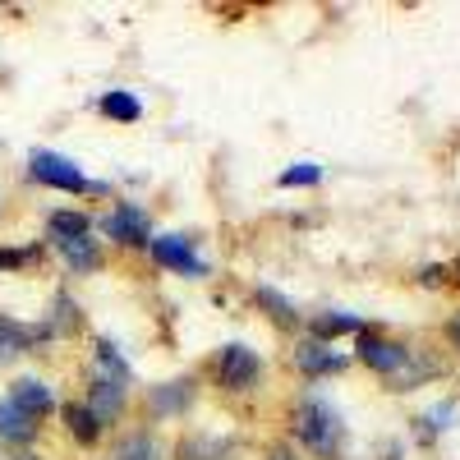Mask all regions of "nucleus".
<instances>
[{
	"instance_id": "6e6552de",
	"label": "nucleus",
	"mask_w": 460,
	"mask_h": 460,
	"mask_svg": "<svg viewBox=\"0 0 460 460\" xmlns=\"http://www.w3.org/2000/svg\"><path fill=\"white\" fill-rule=\"evenodd\" d=\"M10 405L14 410H23L28 419H42V414H51V387L47 382H37V377H19L14 382V392H10Z\"/></svg>"
},
{
	"instance_id": "dca6fc26",
	"label": "nucleus",
	"mask_w": 460,
	"mask_h": 460,
	"mask_svg": "<svg viewBox=\"0 0 460 460\" xmlns=\"http://www.w3.org/2000/svg\"><path fill=\"white\" fill-rule=\"evenodd\" d=\"M51 235L65 244V240H84L88 235V217L84 212H56L51 217Z\"/></svg>"
},
{
	"instance_id": "423d86ee",
	"label": "nucleus",
	"mask_w": 460,
	"mask_h": 460,
	"mask_svg": "<svg viewBox=\"0 0 460 460\" xmlns=\"http://www.w3.org/2000/svg\"><path fill=\"white\" fill-rule=\"evenodd\" d=\"M88 414L97 419V424H111V419H120L125 414V382H115V377H97L93 382V392H88Z\"/></svg>"
},
{
	"instance_id": "0eeeda50",
	"label": "nucleus",
	"mask_w": 460,
	"mask_h": 460,
	"mask_svg": "<svg viewBox=\"0 0 460 460\" xmlns=\"http://www.w3.org/2000/svg\"><path fill=\"white\" fill-rule=\"evenodd\" d=\"M106 235L120 240V244H147V217L129 203H120L111 217H106Z\"/></svg>"
},
{
	"instance_id": "20e7f679",
	"label": "nucleus",
	"mask_w": 460,
	"mask_h": 460,
	"mask_svg": "<svg viewBox=\"0 0 460 460\" xmlns=\"http://www.w3.org/2000/svg\"><path fill=\"white\" fill-rule=\"evenodd\" d=\"M147 249H152V258H157L162 267H171V272H189V277H203L208 267H203V258L189 249L184 240H175V235H162V240H147Z\"/></svg>"
},
{
	"instance_id": "f03ea898",
	"label": "nucleus",
	"mask_w": 460,
	"mask_h": 460,
	"mask_svg": "<svg viewBox=\"0 0 460 460\" xmlns=\"http://www.w3.org/2000/svg\"><path fill=\"white\" fill-rule=\"evenodd\" d=\"M32 180H42L51 189H69V194H79V189H88L84 171L74 166L69 157H60V152H32Z\"/></svg>"
},
{
	"instance_id": "f3484780",
	"label": "nucleus",
	"mask_w": 460,
	"mask_h": 460,
	"mask_svg": "<svg viewBox=\"0 0 460 460\" xmlns=\"http://www.w3.org/2000/svg\"><path fill=\"white\" fill-rule=\"evenodd\" d=\"M102 111L111 115V120H125V125H134L143 106H138L129 93H106V97H102Z\"/></svg>"
},
{
	"instance_id": "5701e85b",
	"label": "nucleus",
	"mask_w": 460,
	"mask_h": 460,
	"mask_svg": "<svg viewBox=\"0 0 460 460\" xmlns=\"http://www.w3.org/2000/svg\"><path fill=\"white\" fill-rule=\"evenodd\" d=\"M28 253H5V249H0V267H19Z\"/></svg>"
},
{
	"instance_id": "f257e3e1",
	"label": "nucleus",
	"mask_w": 460,
	"mask_h": 460,
	"mask_svg": "<svg viewBox=\"0 0 460 460\" xmlns=\"http://www.w3.org/2000/svg\"><path fill=\"white\" fill-rule=\"evenodd\" d=\"M295 433L309 442L318 456H336V447H341V419L323 401H304L295 410Z\"/></svg>"
},
{
	"instance_id": "412c9836",
	"label": "nucleus",
	"mask_w": 460,
	"mask_h": 460,
	"mask_svg": "<svg viewBox=\"0 0 460 460\" xmlns=\"http://www.w3.org/2000/svg\"><path fill=\"white\" fill-rule=\"evenodd\" d=\"M258 304H267V309L277 314V323H295V309H290V304H286L277 290H267V286H262V290H258Z\"/></svg>"
},
{
	"instance_id": "ddd939ff",
	"label": "nucleus",
	"mask_w": 460,
	"mask_h": 460,
	"mask_svg": "<svg viewBox=\"0 0 460 460\" xmlns=\"http://www.w3.org/2000/svg\"><path fill=\"white\" fill-rule=\"evenodd\" d=\"M111 460H162V447H157V438L134 433V438H125L120 447H115Z\"/></svg>"
},
{
	"instance_id": "2eb2a0df",
	"label": "nucleus",
	"mask_w": 460,
	"mask_h": 460,
	"mask_svg": "<svg viewBox=\"0 0 460 460\" xmlns=\"http://www.w3.org/2000/svg\"><path fill=\"white\" fill-rule=\"evenodd\" d=\"M65 424L79 442H97V433H102V424L88 414V405H65Z\"/></svg>"
},
{
	"instance_id": "7ed1b4c3",
	"label": "nucleus",
	"mask_w": 460,
	"mask_h": 460,
	"mask_svg": "<svg viewBox=\"0 0 460 460\" xmlns=\"http://www.w3.org/2000/svg\"><path fill=\"white\" fill-rule=\"evenodd\" d=\"M217 377H221L226 392L253 387V377H258V355L249 350V345H226L221 359H217Z\"/></svg>"
},
{
	"instance_id": "aec40b11",
	"label": "nucleus",
	"mask_w": 460,
	"mask_h": 460,
	"mask_svg": "<svg viewBox=\"0 0 460 460\" xmlns=\"http://www.w3.org/2000/svg\"><path fill=\"white\" fill-rule=\"evenodd\" d=\"M318 180H323V171H318L314 162H299V166L281 171V184H286V189H295V184H318Z\"/></svg>"
},
{
	"instance_id": "6ab92c4d",
	"label": "nucleus",
	"mask_w": 460,
	"mask_h": 460,
	"mask_svg": "<svg viewBox=\"0 0 460 460\" xmlns=\"http://www.w3.org/2000/svg\"><path fill=\"white\" fill-rule=\"evenodd\" d=\"M97 359H102L106 377L115 373V382H129V364H125L120 355H115V345H111V341H102V345H97Z\"/></svg>"
},
{
	"instance_id": "4468645a",
	"label": "nucleus",
	"mask_w": 460,
	"mask_h": 460,
	"mask_svg": "<svg viewBox=\"0 0 460 460\" xmlns=\"http://www.w3.org/2000/svg\"><path fill=\"white\" fill-rule=\"evenodd\" d=\"M60 253H65V262L74 267V272H93V267L102 262L88 235H84V240H65V244H60Z\"/></svg>"
},
{
	"instance_id": "1a4fd4ad",
	"label": "nucleus",
	"mask_w": 460,
	"mask_h": 460,
	"mask_svg": "<svg viewBox=\"0 0 460 460\" xmlns=\"http://www.w3.org/2000/svg\"><path fill=\"white\" fill-rule=\"evenodd\" d=\"M189 401H194V382H189V377H180V382H166V387H157V392H152V410H157V414H184L189 410Z\"/></svg>"
},
{
	"instance_id": "9d476101",
	"label": "nucleus",
	"mask_w": 460,
	"mask_h": 460,
	"mask_svg": "<svg viewBox=\"0 0 460 460\" xmlns=\"http://www.w3.org/2000/svg\"><path fill=\"white\" fill-rule=\"evenodd\" d=\"M0 438L5 442H32L37 438V419H28L23 410H14L10 401H0Z\"/></svg>"
},
{
	"instance_id": "a211bd4d",
	"label": "nucleus",
	"mask_w": 460,
	"mask_h": 460,
	"mask_svg": "<svg viewBox=\"0 0 460 460\" xmlns=\"http://www.w3.org/2000/svg\"><path fill=\"white\" fill-rule=\"evenodd\" d=\"M314 332H318V341H332V336H345V332H359V323L350 314H323V318H314Z\"/></svg>"
},
{
	"instance_id": "b1692460",
	"label": "nucleus",
	"mask_w": 460,
	"mask_h": 460,
	"mask_svg": "<svg viewBox=\"0 0 460 460\" xmlns=\"http://www.w3.org/2000/svg\"><path fill=\"white\" fill-rule=\"evenodd\" d=\"M10 460H37V456H32V451H14Z\"/></svg>"
},
{
	"instance_id": "9b49d317",
	"label": "nucleus",
	"mask_w": 460,
	"mask_h": 460,
	"mask_svg": "<svg viewBox=\"0 0 460 460\" xmlns=\"http://www.w3.org/2000/svg\"><path fill=\"white\" fill-rule=\"evenodd\" d=\"M295 364H299L304 373H327V368H336L341 359H336V355L327 350L323 341H304L299 350H295Z\"/></svg>"
},
{
	"instance_id": "f8f14e48",
	"label": "nucleus",
	"mask_w": 460,
	"mask_h": 460,
	"mask_svg": "<svg viewBox=\"0 0 460 460\" xmlns=\"http://www.w3.org/2000/svg\"><path fill=\"white\" fill-rule=\"evenodd\" d=\"M23 350H28V332L19 323H10V318H0V368L14 364Z\"/></svg>"
},
{
	"instance_id": "4be33fe9",
	"label": "nucleus",
	"mask_w": 460,
	"mask_h": 460,
	"mask_svg": "<svg viewBox=\"0 0 460 460\" xmlns=\"http://www.w3.org/2000/svg\"><path fill=\"white\" fill-rule=\"evenodd\" d=\"M267 460H299V456H295V451L281 442V447H272V451H267Z\"/></svg>"
},
{
	"instance_id": "39448f33",
	"label": "nucleus",
	"mask_w": 460,
	"mask_h": 460,
	"mask_svg": "<svg viewBox=\"0 0 460 460\" xmlns=\"http://www.w3.org/2000/svg\"><path fill=\"white\" fill-rule=\"evenodd\" d=\"M359 359H364L368 368H377V373H396V368L410 359V350H405V345H396V341H387V336L364 332V336H359Z\"/></svg>"
},
{
	"instance_id": "393cba45",
	"label": "nucleus",
	"mask_w": 460,
	"mask_h": 460,
	"mask_svg": "<svg viewBox=\"0 0 460 460\" xmlns=\"http://www.w3.org/2000/svg\"><path fill=\"white\" fill-rule=\"evenodd\" d=\"M451 336H456V345H460V318H456V323H451Z\"/></svg>"
}]
</instances>
